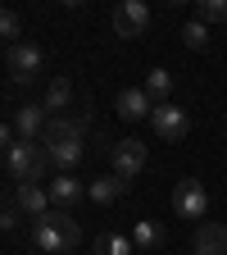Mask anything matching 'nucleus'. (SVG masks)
<instances>
[{"mask_svg":"<svg viewBox=\"0 0 227 255\" xmlns=\"http://www.w3.org/2000/svg\"><path fill=\"white\" fill-rule=\"evenodd\" d=\"M50 169H55V159H50V150L41 141H14V146H5V173H9L14 187H23V182H41L46 187Z\"/></svg>","mask_w":227,"mask_h":255,"instance_id":"1","label":"nucleus"},{"mask_svg":"<svg viewBox=\"0 0 227 255\" xmlns=\"http://www.w3.org/2000/svg\"><path fill=\"white\" fill-rule=\"evenodd\" d=\"M5 69H9V82H14V87H32V82L41 78V69H46V50H41L37 41L9 46V50H5Z\"/></svg>","mask_w":227,"mask_h":255,"instance_id":"2","label":"nucleus"},{"mask_svg":"<svg viewBox=\"0 0 227 255\" xmlns=\"http://www.w3.org/2000/svg\"><path fill=\"white\" fill-rule=\"evenodd\" d=\"M173 214H177V219H200V223H205V214H209V191H205V182L182 178V182L173 187Z\"/></svg>","mask_w":227,"mask_h":255,"instance_id":"3","label":"nucleus"},{"mask_svg":"<svg viewBox=\"0 0 227 255\" xmlns=\"http://www.w3.org/2000/svg\"><path fill=\"white\" fill-rule=\"evenodd\" d=\"M109 164H114V173H118L123 182H132V178L146 169V146H141L137 137H118V141H109Z\"/></svg>","mask_w":227,"mask_h":255,"instance_id":"4","label":"nucleus"},{"mask_svg":"<svg viewBox=\"0 0 227 255\" xmlns=\"http://www.w3.org/2000/svg\"><path fill=\"white\" fill-rule=\"evenodd\" d=\"M9 123H14L18 141H41V137H46V123H50V114H46V105H41V101H23V105H14Z\"/></svg>","mask_w":227,"mask_h":255,"instance_id":"5","label":"nucleus"},{"mask_svg":"<svg viewBox=\"0 0 227 255\" xmlns=\"http://www.w3.org/2000/svg\"><path fill=\"white\" fill-rule=\"evenodd\" d=\"M146 27H150V5L146 0H123L114 9V37L132 41V37H146Z\"/></svg>","mask_w":227,"mask_h":255,"instance_id":"6","label":"nucleus"},{"mask_svg":"<svg viewBox=\"0 0 227 255\" xmlns=\"http://www.w3.org/2000/svg\"><path fill=\"white\" fill-rule=\"evenodd\" d=\"M150 128H154V137H159V141H182V137L191 132V119H186V110H177V105L168 101V105H154Z\"/></svg>","mask_w":227,"mask_h":255,"instance_id":"7","label":"nucleus"},{"mask_svg":"<svg viewBox=\"0 0 227 255\" xmlns=\"http://www.w3.org/2000/svg\"><path fill=\"white\" fill-rule=\"evenodd\" d=\"M46 191H50V205H55V210H73V205L86 196V182L73 178V173H55V178L46 182Z\"/></svg>","mask_w":227,"mask_h":255,"instance_id":"8","label":"nucleus"},{"mask_svg":"<svg viewBox=\"0 0 227 255\" xmlns=\"http://www.w3.org/2000/svg\"><path fill=\"white\" fill-rule=\"evenodd\" d=\"M14 201H18V210L37 223V219H46L55 205H50V191L41 187V182H23V187H14Z\"/></svg>","mask_w":227,"mask_h":255,"instance_id":"9","label":"nucleus"},{"mask_svg":"<svg viewBox=\"0 0 227 255\" xmlns=\"http://www.w3.org/2000/svg\"><path fill=\"white\" fill-rule=\"evenodd\" d=\"M114 110H118V119L137 123V119H150V114H154V101L146 96V87H123L118 101H114Z\"/></svg>","mask_w":227,"mask_h":255,"instance_id":"10","label":"nucleus"},{"mask_svg":"<svg viewBox=\"0 0 227 255\" xmlns=\"http://www.w3.org/2000/svg\"><path fill=\"white\" fill-rule=\"evenodd\" d=\"M32 242H37V251H46V255H64V251H69V242H64L59 223H55V210L32 223Z\"/></svg>","mask_w":227,"mask_h":255,"instance_id":"11","label":"nucleus"},{"mask_svg":"<svg viewBox=\"0 0 227 255\" xmlns=\"http://www.w3.org/2000/svg\"><path fill=\"white\" fill-rule=\"evenodd\" d=\"M132 246L141 255H154V251H164L168 246V233H164V223H154V219H137V228H132Z\"/></svg>","mask_w":227,"mask_h":255,"instance_id":"12","label":"nucleus"},{"mask_svg":"<svg viewBox=\"0 0 227 255\" xmlns=\"http://www.w3.org/2000/svg\"><path fill=\"white\" fill-rule=\"evenodd\" d=\"M191 246H196V255H227V228L223 223H200Z\"/></svg>","mask_w":227,"mask_h":255,"instance_id":"13","label":"nucleus"},{"mask_svg":"<svg viewBox=\"0 0 227 255\" xmlns=\"http://www.w3.org/2000/svg\"><path fill=\"white\" fill-rule=\"evenodd\" d=\"M41 105H46V114H50V119H55V114H64V110L73 105V82L64 78V73H59V78H50V82H46V96H41Z\"/></svg>","mask_w":227,"mask_h":255,"instance_id":"14","label":"nucleus"},{"mask_svg":"<svg viewBox=\"0 0 227 255\" xmlns=\"http://www.w3.org/2000/svg\"><path fill=\"white\" fill-rule=\"evenodd\" d=\"M123 191H127V182H123L118 173H105V178L86 182V201H95V205H114Z\"/></svg>","mask_w":227,"mask_h":255,"instance_id":"15","label":"nucleus"},{"mask_svg":"<svg viewBox=\"0 0 227 255\" xmlns=\"http://www.w3.org/2000/svg\"><path fill=\"white\" fill-rule=\"evenodd\" d=\"M146 96H150L154 105H168L173 101V73L168 69H150L146 73Z\"/></svg>","mask_w":227,"mask_h":255,"instance_id":"16","label":"nucleus"},{"mask_svg":"<svg viewBox=\"0 0 227 255\" xmlns=\"http://www.w3.org/2000/svg\"><path fill=\"white\" fill-rule=\"evenodd\" d=\"M95 255H137L132 233H100L95 237Z\"/></svg>","mask_w":227,"mask_h":255,"instance_id":"17","label":"nucleus"},{"mask_svg":"<svg viewBox=\"0 0 227 255\" xmlns=\"http://www.w3.org/2000/svg\"><path fill=\"white\" fill-rule=\"evenodd\" d=\"M0 37H5V50L9 46H23V14L18 9H5V14H0Z\"/></svg>","mask_w":227,"mask_h":255,"instance_id":"18","label":"nucleus"},{"mask_svg":"<svg viewBox=\"0 0 227 255\" xmlns=\"http://www.w3.org/2000/svg\"><path fill=\"white\" fill-rule=\"evenodd\" d=\"M196 18L209 27V23H227V0H200L196 5Z\"/></svg>","mask_w":227,"mask_h":255,"instance_id":"19","label":"nucleus"},{"mask_svg":"<svg viewBox=\"0 0 227 255\" xmlns=\"http://www.w3.org/2000/svg\"><path fill=\"white\" fill-rule=\"evenodd\" d=\"M182 41H186L191 50H205V46H209V27H205L200 18H191V23H182Z\"/></svg>","mask_w":227,"mask_h":255,"instance_id":"20","label":"nucleus"},{"mask_svg":"<svg viewBox=\"0 0 227 255\" xmlns=\"http://www.w3.org/2000/svg\"><path fill=\"white\" fill-rule=\"evenodd\" d=\"M23 223V210H18V201H14V191H9V201H5V210H0V228L5 233H14Z\"/></svg>","mask_w":227,"mask_h":255,"instance_id":"21","label":"nucleus"},{"mask_svg":"<svg viewBox=\"0 0 227 255\" xmlns=\"http://www.w3.org/2000/svg\"><path fill=\"white\" fill-rule=\"evenodd\" d=\"M137 255H141V251H137Z\"/></svg>","mask_w":227,"mask_h":255,"instance_id":"22","label":"nucleus"}]
</instances>
